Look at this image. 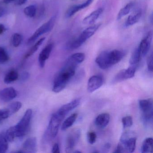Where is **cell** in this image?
Listing matches in <instances>:
<instances>
[{
	"label": "cell",
	"mask_w": 153,
	"mask_h": 153,
	"mask_svg": "<svg viewBox=\"0 0 153 153\" xmlns=\"http://www.w3.org/2000/svg\"><path fill=\"white\" fill-rule=\"evenodd\" d=\"M108 51L102 52L96 59V62L100 68L105 70L111 67L108 59Z\"/></svg>",
	"instance_id": "15"
},
{
	"label": "cell",
	"mask_w": 153,
	"mask_h": 153,
	"mask_svg": "<svg viewBox=\"0 0 153 153\" xmlns=\"http://www.w3.org/2000/svg\"><path fill=\"white\" fill-rule=\"evenodd\" d=\"M81 132L79 129L73 130L70 132L66 140V152H70L73 150L80 138Z\"/></svg>",
	"instance_id": "8"
},
{
	"label": "cell",
	"mask_w": 153,
	"mask_h": 153,
	"mask_svg": "<svg viewBox=\"0 0 153 153\" xmlns=\"http://www.w3.org/2000/svg\"><path fill=\"white\" fill-rule=\"evenodd\" d=\"M22 103L20 102H15L10 104L6 107L10 115H13L14 114L17 112L22 107Z\"/></svg>",
	"instance_id": "26"
},
{
	"label": "cell",
	"mask_w": 153,
	"mask_h": 153,
	"mask_svg": "<svg viewBox=\"0 0 153 153\" xmlns=\"http://www.w3.org/2000/svg\"><path fill=\"white\" fill-rule=\"evenodd\" d=\"M141 16H142L141 11L139 10L136 11V13L129 16L125 22V26L129 27L135 25L139 21Z\"/></svg>",
	"instance_id": "20"
},
{
	"label": "cell",
	"mask_w": 153,
	"mask_h": 153,
	"mask_svg": "<svg viewBox=\"0 0 153 153\" xmlns=\"http://www.w3.org/2000/svg\"><path fill=\"white\" fill-rule=\"evenodd\" d=\"M153 53L149 55L147 59V68L148 69L150 72H153Z\"/></svg>",
	"instance_id": "39"
},
{
	"label": "cell",
	"mask_w": 153,
	"mask_h": 153,
	"mask_svg": "<svg viewBox=\"0 0 153 153\" xmlns=\"http://www.w3.org/2000/svg\"><path fill=\"white\" fill-rule=\"evenodd\" d=\"M77 117L76 113L73 114L68 117L62 123V125L61 129L62 131H65L72 126L73 123L76 121Z\"/></svg>",
	"instance_id": "22"
},
{
	"label": "cell",
	"mask_w": 153,
	"mask_h": 153,
	"mask_svg": "<svg viewBox=\"0 0 153 153\" xmlns=\"http://www.w3.org/2000/svg\"><path fill=\"white\" fill-rule=\"evenodd\" d=\"M52 152L53 153H59L60 152L59 147V145L58 143H55L53 145L52 149Z\"/></svg>",
	"instance_id": "41"
},
{
	"label": "cell",
	"mask_w": 153,
	"mask_h": 153,
	"mask_svg": "<svg viewBox=\"0 0 153 153\" xmlns=\"http://www.w3.org/2000/svg\"><path fill=\"white\" fill-rule=\"evenodd\" d=\"M9 59L8 54L5 49L0 47V63L7 62Z\"/></svg>",
	"instance_id": "34"
},
{
	"label": "cell",
	"mask_w": 153,
	"mask_h": 153,
	"mask_svg": "<svg viewBox=\"0 0 153 153\" xmlns=\"http://www.w3.org/2000/svg\"><path fill=\"white\" fill-rule=\"evenodd\" d=\"M142 56L138 47L134 50L132 53L129 60V63L131 65H138L141 60Z\"/></svg>",
	"instance_id": "21"
},
{
	"label": "cell",
	"mask_w": 153,
	"mask_h": 153,
	"mask_svg": "<svg viewBox=\"0 0 153 153\" xmlns=\"http://www.w3.org/2000/svg\"><path fill=\"white\" fill-rule=\"evenodd\" d=\"M78 11V10L77 7V5L72 6L66 12V15H65L66 17L67 18L71 17Z\"/></svg>",
	"instance_id": "35"
},
{
	"label": "cell",
	"mask_w": 153,
	"mask_h": 153,
	"mask_svg": "<svg viewBox=\"0 0 153 153\" xmlns=\"http://www.w3.org/2000/svg\"><path fill=\"white\" fill-rule=\"evenodd\" d=\"M24 12L25 15L28 17H33L36 14V7L34 5L28 6L24 9Z\"/></svg>",
	"instance_id": "29"
},
{
	"label": "cell",
	"mask_w": 153,
	"mask_h": 153,
	"mask_svg": "<svg viewBox=\"0 0 153 153\" xmlns=\"http://www.w3.org/2000/svg\"><path fill=\"white\" fill-rule=\"evenodd\" d=\"M71 58L79 64L82 63L85 60V54L82 53H77L72 54L70 56Z\"/></svg>",
	"instance_id": "31"
},
{
	"label": "cell",
	"mask_w": 153,
	"mask_h": 153,
	"mask_svg": "<svg viewBox=\"0 0 153 153\" xmlns=\"http://www.w3.org/2000/svg\"><path fill=\"white\" fill-rule=\"evenodd\" d=\"M27 0H16V3L19 6H21L26 3Z\"/></svg>",
	"instance_id": "44"
},
{
	"label": "cell",
	"mask_w": 153,
	"mask_h": 153,
	"mask_svg": "<svg viewBox=\"0 0 153 153\" xmlns=\"http://www.w3.org/2000/svg\"><path fill=\"white\" fill-rule=\"evenodd\" d=\"M133 6H134V3L132 2H131L127 4L124 7L122 8L117 15V20H120L123 17L128 15L130 12Z\"/></svg>",
	"instance_id": "25"
},
{
	"label": "cell",
	"mask_w": 153,
	"mask_h": 153,
	"mask_svg": "<svg viewBox=\"0 0 153 153\" xmlns=\"http://www.w3.org/2000/svg\"><path fill=\"white\" fill-rule=\"evenodd\" d=\"M56 20V16H53L46 23L41 26L28 39L27 43L30 45L34 42L40 36L44 34L50 32L53 28Z\"/></svg>",
	"instance_id": "4"
},
{
	"label": "cell",
	"mask_w": 153,
	"mask_h": 153,
	"mask_svg": "<svg viewBox=\"0 0 153 153\" xmlns=\"http://www.w3.org/2000/svg\"><path fill=\"white\" fill-rule=\"evenodd\" d=\"M7 30V28L5 27V26L2 24H0V35L2 34L3 33H5Z\"/></svg>",
	"instance_id": "45"
},
{
	"label": "cell",
	"mask_w": 153,
	"mask_h": 153,
	"mask_svg": "<svg viewBox=\"0 0 153 153\" xmlns=\"http://www.w3.org/2000/svg\"><path fill=\"white\" fill-rule=\"evenodd\" d=\"M94 1V0H87L84 3H82L80 5H77V9L79 11L86 8L88 6H90L91 3Z\"/></svg>",
	"instance_id": "38"
},
{
	"label": "cell",
	"mask_w": 153,
	"mask_h": 153,
	"mask_svg": "<svg viewBox=\"0 0 153 153\" xmlns=\"http://www.w3.org/2000/svg\"><path fill=\"white\" fill-rule=\"evenodd\" d=\"M65 117L57 111L51 117L48 128V133L52 138H55L59 132L62 122Z\"/></svg>",
	"instance_id": "5"
},
{
	"label": "cell",
	"mask_w": 153,
	"mask_h": 153,
	"mask_svg": "<svg viewBox=\"0 0 153 153\" xmlns=\"http://www.w3.org/2000/svg\"><path fill=\"white\" fill-rule=\"evenodd\" d=\"M125 56V53L120 50H114L108 52V59L111 67L120 62Z\"/></svg>",
	"instance_id": "13"
},
{
	"label": "cell",
	"mask_w": 153,
	"mask_h": 153,
	"mask_svg": "<svg viewBox=\"0 0 153 153\" xmlns=\"http://www.w3.org/2000/svg\"><path fill=\"white\" fill-rule=\"evenodd\" d=\"M129 132H125L122 135L120 144L122 146L125 152L133 153L136 149L137 137H131Z\"/></svg>",
	"instance_id": "6"
},
{
	"label": "cell",
	"mask_w": 153,
	"mask_h": 153,
	"mask_svg": "<svg viewBox=\"0 0 153 153\" xmlns=\"http://www.w3.org/2000/svg\"><path fill=\"white\" fill-rule=\"evenodd\" d=\"M111 147V145L110 143H106L104 146H103V149L106 151V150H109Z\"/></svg>",
	"instance_id": "46"
},
{
	"label": "cell",
	"mask_w": 153,
	"mask_h": 153,
	"mask_svg": "<svg viewBox=\"0 0 153 153\" xmlns=\"http://www.w3.org/2000/svg\"><path fill=\"white\" fill-rule=\"evenodd\" d=\"M103 83L102 77L99 75H95L91 77L88 82L87 89L89 93H93L100 88Z\"/></svg>",
	"instance_id": "9"
},
{
	"label": "cell",
	"mask_w": 153,
	"mask_h": 153,
	"mask_svg": "<svg viewBox=\"0 0 153 153\" xmlns=\"http://www.w3.org/2000/svg\"><path fill=\"white\" fill-rule=\"evenodd\" d=\"M17 96V92L12 87L7 88L0 91V99L3 102H10Z\"/></svg>",
	"instance_id": "12"
},
{
	"label": "cell",
	"mask_w": 153,
	"mask_h": 153,
	"mask_svg": "<svg viewBox=\"0 0 153 153\" xmlns=\"http://www.w3.org/2000/svg\"><path fill=\"white\" fill-rule=\"evenodd\" d=\"M5 136L8 142H12L16 137L14 126L10 127L5 133Z\"/></svg>",
	"instance_id": "30"
},
{
	"label": "cell",
	"mask_w": 153,
	"mask_h": 153,
	"mask_svg": "<svg viewBox=\"0 0 153 153\" xmlns=\"http://www.w3.org/2000/svg\"><path fill=\"white\" fill-rule=\"evenodd\" d=\"M32 115V109H27L18 123L14 126L16 137H20L27 134L29 131Z\"/></svg>",
	"instance_id": "2"
},
{
	"label": "cell",
	"mask_w": 153,
	"mask_h": 153,
	"mask_svg": "<svg viewBox=\"0 0 153 153\" xmlns=\"http://www.w3.org/2000/svg\"><path fill=\"white\" fill-rule=\"evenodd\" d=\"M74 153H81V151H75V152H74Z\"/></svg>",
	"instance_id": "48"
},
{
	"label": "cell",
	"mask_w": 153,
	"mask_h": 153,
	"mask_svg": "<svg viewBox=\"0 0 153 153\" xmlns=\"http://www.w3.org/2000/svg\"><path fill=\"white\" fill-rule=\"evenodd\" d=\"M45 40V37H42V38L40 39V40H39V41H37V42L33 46H32L30 48V50L28 51V52L26 53L25 56V59H27V58H29L32 55H33L37 51L39 46L42 45V44L43 42Z\"/></svg>",
	"instance_id": "28"
},
{
	"label": "cell",
	"mask_w": 153,
	"mask_h": 153,
	"mask_svg": "<svg viewBox=\"0 0 153 153\" xmlns=\"http://www.w3.org/2000/svg\"><path fill=\"white\" fill-rule=\"evenodd\" d=\"M80 103V99H75L62 105L58 110V111L65 117L70 112L78 106Z\"/></svg>",
	"instance_id": "16"
},
{
	"label": "cell",
	"mask_w": 153,
	"mask_h": 153,
	"mask_svg": "<svg viewBox=\"0 0 153 153\" xmlns=\"http://www.w3.org/2000/svg\"><path fill=\"white\" fill-rule=\"evenodd\" d=\"M79 64L68 58L63 68L57 74L53 82L52 90L55 93L62 91L76 73Z\"/></svg>",
	"instance_id": "1"
},
{
	"label": "cell",
	"mask_w": 153,
	"mask_h": 153,
	"mask_svg": "<svg viewBox=\"0 0 153 153\" xmlns=\"http://www.w3.org/2000/svg\"><path fill=\"white\" fill-rule=\"evenodd\" d=\"M124 152H125L124 148H123L122 146L120 144V143L118 144L117 147L115 149V150L114 151V153H124Z\"/></svg>",
	"instance_id": "40"
},
{
	"label": "cell",
	"mask_w": 153,
	"mask_h": 153,
	"mask_svg": "<svg viewBox=\"0 0 153 153\" xmlns=\"http://www.w3.org/2000/svg\"><path fill=\"white\" fill-rule=\"evenodd\" d=\"M22 40H23V38L21 35L19 33H15L12 36V45L14 47H18L21 44Z\"/></svg>",
	"instance_id": "32"
},
{
	"label": "cell",
	"mask_w": 153,
	"mask_h": 153,
	"mask_svg": "<svg viewBox=\"0 0 153 153\" xmlns=\"http://www.w3.org/2000/svg\"><path fill=\"white\" fill-rule=\"evenodd\" d=\"M88 141L90 144L95 143L97 139V135L94 131H89L87 135Z\"/></svg>",
	"instance_id": "36"
},
{
	"label": "cell",
	"mask_w": 153,
	"mask_h": 153,
	"mask_svg": "<svg viewBox=\"0 0 153 153\" xmlns=\"http://www.w3.org/2000/svg\"><path fill=\"white\" fill-rule=\"evenodd\" d=\"M153 139L151 137L146 138L142 143L141 151L143 153H152Z\"/></svg>",
	"instance_id": "23"
},
{
	"label": "cell",
	"mask_w": 153,
	"mask_h": 153,
	"mask_svg": "<svg viewBox=\"0 0 153 153\" xmlns=\"http://www.w3.org/2000/svg\"><path fill=\"white\" fill-rule=\"evenodd\" d=\"M10 116L7 108L0 109V121L6 120Z\"/></svg>",
	"instance_id": "37"
},
{
	"label": "cell",
	"mask_w": 153,
	"mask_h": 153,
	"mask_svg": "<svg viewBox=\"0 0 153 153\" xmlns=\"http://www.w3.org/2000/svg\"><path fill=\"white\" fill-rule=\"evenodd\" d=\"M19 78L18 73L16 70H12L10 71L5 76L4 82L6 84H9L17 80Z\"/></svg>",
	"instance_id": "24"
},
{
	"label": "cell",
	"mask_w": 153,
	"mask_h": 153,
	"mask_svg": "<svg viewBox=\"0 0 153 153\" xmlns=\"http://www.w3.org/2000/svg\"><path fill=\"white\" fill-rule=\"evenodd\" d=\"M103 11V9L101 8L93 11L83 19V24L85 25H92L98 19V18L102 15Z\"/></svg>",
	"instance_id": "19"
},
{
	"label": "cell",
	"mask_w": 153,
	"mask_h": 153,
	"mask_svg": "<svg viewBox=\"0 0 153 153\" xmlns=\"http://www.w3.org/2000/svg\"><path fill=\"white\" fill-rule=\"evenodd\" d=\"M53 48V44L52 43L46 45L42 51L40 53L38 58L39 66L41 68H44L46 60L50 57V54L51 53Z\"/></svg>",
	"instance_id": "14"
},
{
	"label": "cell",
	"mask_w": 153,
	"mask_h": 153,
	"mask_svg": "<svg viewBox=\"0 0 153 153\" xmlns=\"http://www.w3.org/2000/svg\"><path fill=\"white\" fill-rule=\"evenodd\" d=\"M101 25V24H97L94 25L89 27L82 32V33L79 36V38L84 43L88 39L92 37Z\"/></svg>",
	"instance_id": "17"
},
{
	"label": "cell",
	"mask_w": 153,
	"mask_h": 153,
	"mask_svg": "<svg viewBox=\"0 0 153 153\" xmlns=\"http://www.w3.org/2000/svg\"><path fill=\"white\" fill-rule=\"evenodd\" d=\"M7 10L6 8L2 5H0V18L3 16L5 13H6Z\"/></svg>",
	"instance_id": "42"
},
{
	"label": "cell",
	"mask_w": 153,
	"mask_h": 153,
	"mask_svg": "<svg viewBox=\"0 0 153 153\" xmlns=\"http://www.w3.org/2000/svg\"><path fill=\"white\" fill-rule=\"evenodd\" d=\"M110 116L108 113H102L98 115L95 120V124L100 128H104L109 124Z\"/></svg>",
	"instance_id": "18"
},
{
	"label": "cell",
	"mask_w": 153,
	"mask_h": 153,
	"mask_svg": "<svg viewBox=\"0 0 153 153\" xmlns=\"http://www.w3.org/2000/svg\"><path fill=\"white\" fill-rule=\"evenodd\" d=\"M16 1V0H3L2 3L3 4H8Z\"/></svg>",
	"instance_id": "47"
},
{
	"label": "cell",
	"mask_w": 153,
	"mask_h": 153,
	"mask_svg": "<svg viewBox=\"0 0 153 153\" xmlns=\"http://www.w3.org/2000/svg\"><path fill=\"white\" fill-rule=\"evenodd\" d=\"M137 67L138 65H131L128 68L120 71L114 78L112 82L115 84L132 78L135 76Z\"/></svg>",
	"instance_id": "7"
},
{
	"label": "cell",
	"mask_w": 153,
	"mask_h": 153,
	"mask_svg": "<svg viewBox=\"0 0 153 153\" xmlns=\"http://www.w3.org/2000/svg\"><path fill=\"white\" fill-rule=\"evenodd\" d=\"M140 108L142 113L143 123L146 125L152 124L153 122V100L151 98L139 101Z\"/></svg>",
	"instance_id": "3"
},
{
	"label": "cell",
	"mask_w": 153,
	"mask_h": 153,
	"mask_svg": "<svg viewBox=\"0 0 153 153\" xmlns=\"http://www.w3.org/2000/svg\"><path fill=\"white\" fill-rule=\"evenodd\" d=\"M8 141L5 136V133H0V153H6L8 149Z\"/></svg>",
	"instance_id": "27"
},
{
	"label": "cell",
	"mask_w": 153,
	"mask_h": 153,
	"mask_svg": "<svg viewBox=\"0 0 153 153\" xmlns=\"http://www.w3.org/2000/svg\"><path fill=\"white\" fill-rule=\"evenodd\" d=\"M152 32L148 33L144 39L141 40L138 47L142 57H145L149 51L153 37Z\"/></svg>",
	"instance_id": "11"
},
{
	"label": "cell",
	"mask_w": 153,
	"mask_h": 153,
	"mask_svg": "<svg viewBox=\"0 0 153 153\" xmlns=\"http://www.w3.org/2000/svg\"><path fill=\"white\" fill-rule=\"evenodd\" d=\"M72 1H73V0H72Z\"/></svg>",
	"instance_id": "49"
},
{
	"label": "cell",
	"mask_w": 153,
	"mask_h": 153,
	"mask_svg": "<svg viewBox=\"0 0 153 153\" xmlns=\"http://www.w3.org/2000/svg\"><path fill=\"white\" fill-rule=\"evenodd\" d=\"M123 126L124 128H130L133 124V120L130 116H127L123 117L122 119Z\"/></svg>",
	"instance_id": "33"
},
{
	"label": "cell",
	"mask_w": 153,
	"mask_h": 153,
	"mask_svg": "<svg viewBox=\"0 0 153 153\" xmlns=\"http://www.w3.org/2000/svg\"><path fill=\"white\" fill-rule=\"evenodd\" d=\"M37 149V140L35 137L27 139L23 144L21 153H35Z\"/></svg>",
	"instance_id": "10"
},
{
	"label": "cell",
	"mask_w": 153,
	"mask_h": 153,
	"mask_svg": "<svg viewBox=\"0 0 153 153\" xmlns=\"http://www.w3.org/2000/svg\"><path fill=\"white\" fill-rule=\"evenodd\" d=\"M29 77V74L27 72H24V73L22 74V75L20 77V79H21V80L23 81H25V80H26Z\"/></svg>",
	"instance_id": "43"
}]
</instances>
